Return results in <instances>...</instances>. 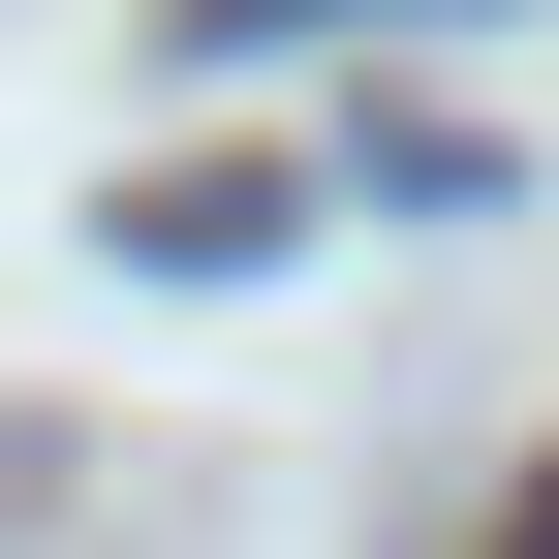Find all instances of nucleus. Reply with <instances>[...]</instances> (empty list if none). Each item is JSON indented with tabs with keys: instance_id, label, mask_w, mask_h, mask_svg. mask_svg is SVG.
I'll list each match as a JSON object with an SVG mask.
<instances>
[{
	"instance_id": "f03ea898",
	"label": "nucleus",
	"mask_w": 559,
	"mask_h": 559,
	"mask_svg": "<svg viewBox=\"0 0 559 559\" xmlns=\"http://www.w3.org/2000/svg\"><path fill=\"white\" fill-rule=\"evenodd\" d=\"M280 32H373V0H218V62H280Z\"/></svg>"
},
{
	"instance_id": "f257e3e1",
	"label": "nucleus",
	"mask_w": 559,
	"mask_h": 559,
	"mask_svg": "<svg viewBox=\"0 0 559 559\" xmlns=\"http://www.w3.org/2000/svg\"><path fill=\"white\" fill-rule=\"evenodd\" d=\"M124 249H156V280H249V249H280V187H249V156H187V187H124Z\"/></svg>"
},
{
	"instance_id": "7ed1b4c3",
	"label": "nucleus",
	"mask_w": 559,
	"mask_h": 559,
	"mask_svg": "<svg viewBox=\"0 0 559 559\" xmlns=\"http://www.w3.org/2000/svg\"><path fill=\"white\" fill-rule=\"evenodd\" d=\"M498 559H559V466H528V498H498Z\"/></svg>"
}]
</instances>
